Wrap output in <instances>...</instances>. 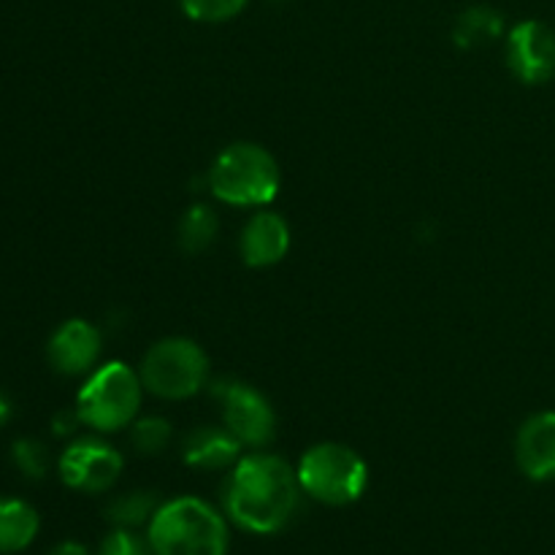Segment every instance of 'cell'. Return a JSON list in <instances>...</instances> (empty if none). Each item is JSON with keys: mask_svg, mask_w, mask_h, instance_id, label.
Masks as SVG:
<instances>
[{"mask_svg": "<svg viewBox=\"0 0 555 555\" xmlns=\"http://www.w3.org/2000/svg\"><path fill=\"white\" fill-rule=\"evenodd\" d=\"M301 499L298 475L282 459L255 453L236 461L222 486L225 513L238 529L276 534L291 524Z\"/></svg>", "mask_w": 555, "mask_h": 555, "instance_id": "6da1fadb", "label": "cell"}, {"mask_svg": "<svg viewBox=\"0 0 555 555\" xmlns=\"http://www.w3.org/2000/svg\"><path fill=\"white\" fill-rule=\"evenodd\" d=\"M146 540L157 555H225L228 526L211 504L179 496L157 507Z\"/></svg>", "mask_w": 555, "mask_h": 555, "instance_id": "7a4b0ae2", "label": "cell"}, {"mask_svg": "<svg viewBox=\"0 0 555 555\" xmlns=\"http://www.w3.org/2000/svg\"><path fill=\"white\" fill-rule=\"evenodd\" d=\"M209 184L211 193L231 206H266L280 193V166L269 150L238 141L220 152Z\"/></svg>", "mask_w": 555, "mask_h": 555, "instance_id": "3957f363", "label": "cell"}, {"mask_svg": "<svg viewBox=\"0 0 555 555\" xmlns=\"http://www.w3.org/2000/svg\"><path fill=\"white\" fill-rule=\"evenodd\" d=\"M301 491L331 507L358 502L369 486L366 461L356 450L336 442L314 444L307 450L296 469Z\"/></svg>", "mask_w": 555, "mask_h": 555, "instance_id": "277c9868", "label": "cell"}, {"mask_svg": "<svg viewBox=\"0 0 555 555\" xmlns=\"http://www.w3.org/2000/svg\"><path fill=\"white\" fill-rule=\"evenodd\" d=\"M141 383L139 374L125 363L112 361L98 369L76 399V412L81 423L95 431H119L133 423L141 406Z\"/></svg>", "mask_w": 555, "mask_h": 555, "instance_id": "5b68a950", "label": "cell"}, {"mask_svg": "<svg viewBox=\"0 0 555 555\" xmlns=\"http://www.w3.org/2000/svg\"><path fill=\"white\" fill-rule=\"evenodd\" d=\"M139 377L160 399H190L209 379V358L195 341L173 336L150 347Z\"/></svg>", "mask_w": 555, "mask_h": 555, "instance_id": "8992f818", "label": "cell"}, {"mask_svg": "<svg viewBox=\"0 0 555 555\" xmlns=\"http://www.w3.org/2000/svg\"><path fill=\"white\" fill-rule=\"evenodd\" d=\"M217 396L222 399L225 428L247 448H266L274 439L276 417L269 401L244 383H220Z\"/></svg>", "mask_w": 555, "mask_h": 555, "instance_id": "52a82bcc", "label": "cell"}, {"mask_svg": "<svg viewBox=\"0 0 555 555\" xmlns=\"http://www.w3.org/2000/svg\"><path fill=\"white\" fill-rule=\"evenodd\" d=\"M122 455L98 439H79L60 459V475L65 486L85 493L108 491L119 480Z\"/></svg>", "mask_w": 555, "mask_h": 555, "instance_id": "ba28073f", "label": "cell"}, {"mask_svg": "<svg viewBox=\"0 0 555 555\" xmlns=\"http://www.w3.org/2000/svg\"><path fill=\"white\" fill-rule=\"evenodd\" d=\"M513 74L526 85H542L555 76V33L542 22H520L507 41Z\"/></svg>", "mask_w": 555, "mask_h": 555, "instance_id": "9c48e42d", "label": "cell"}, {"mask_svg": "<svg viewBox=\"0 0 555 555\" xmlns=\"http://www.w3.org/2000/svg\"><path fill=\"white\" fill-rule=\"evenodd\" d=\"M515 459L531 480H555V412H540L520 426Z\"/></svg>", "mask_w": 555, "mask_h": 555, "instance_id": "30bf717a", "label": "cell"}, {"mask_svg": "<svg viewBox=\"0 0 555 555\" xmlns=\"http://www.w3.org/2000/svg\"><path fill=\"white\" fill-rule=\"evenodd\" d=\"M101 356V334L85 320H68L49 339V363L60 374H81Z\"/></svg>", "mask_w": 555, "mask_h": 555, "instance_id": "8fae6325", "label": "cell"}, {"mask_svg": "<svg viewBox=\"0 0 555 555\" xmlns=\"http://www.w3.org/2000/svg\"><path fill=\"white\" fill-rule=\"evenodd\" d=\"M287 247H291V228L274 211H258L249 217L242 231V242H238L244 263L253 269L280 263L287 255Z\"/></svg>", "mask_w": 555, "mask_h": 555, "instance_id": "7c38bea8", "label": "cell"}, {"mask_svg": "<svg viewBox=\"0 0 555 555\" xmlns=\"http://www.w3.org/2000/svg\"><path fill=\"white\" fill-rule=\"evenodd\" d=\"M238 450H242V442L228 428L201 426L184 437L182 459L195 469H228L238 461Z\"/></svg>", "mask_w": 555, "mask_h": 555, "instance_id": "4fadbf2b", "label": "cell"}, {"mask_svg": "<svg viewBox=\"0 0 555 555\" xmlns=\"http://www.w3.org/2000/svg\"><path fill=\"white\" fill-rule=\"evenodd\" d=\"M38 515L20 499H0V553H20L36 540Z\"/></svg>", "mask_w": 555, "mask_h": 555, "instance_id": "5bb4252c", "label": "cell"}, {"mask_svg": "<svg viewBox=\"0 0 555 555\" xmlns=\"http://www.w3.org/2000/svg\"><path fill=\"white\" fill-rule=\"evenodd\" d=\"M217 236V215L209 209V206L198 204L190 206L184 211L182 222H179V244H182L184 253L198 255L204 249L211 247Z\"/></svg>", "mask_w": 555, "mask_h": 555, "instance_id": "9a60e30c", "label": "cell"}, {"mask_svg": "<svg viewBox=\"0 0 555 555\" xmlns=\"http://www.w3.org/2000/svg\"><path fill=\"white\" fill-rule=\"evenodd\" d=\"M157 496L146 491H133L119 496L117 502H112V507L106 509V518L112 520L117 529H135V526L152 520V515L157 513Z\"/></svg>", "mask_w": 555, "mask_h": 555, "instance_id": "2e32d148", "label": "cell"}, {"mask_svg": "<svg viewBox=\"0 0 555 555\" xmlns=\"http://www.w3.org/2000/svg\"><path fill=\"white\" fill-rule=\"evenodd\" d=\"M502 33V16L493 9H486V5H477V9H469L455 25V41L461 47H480V43L491 41Z\"/></svg>", "mask_w": 555, "mask_h": 555, "instance_id": "e0dca14e", "label": "cell"}, {"mask_svg": "<svg viewBox=\"0 0 555 555\" xmlns=\"http://www.w3.org/2000/svg\"><path fill=\"white\" fill-rule=\"evenodd\" d=\"M130 442L144 455L163 453L168 448V442H171V423L163 421V417H144V421H139L133 426Z\"/></svg>", "mask_w": 555, "mask_h": 555, "instance_id": "ac0fdd59", "label": "cell"}, {"mask_svg": "<svg viewBox=\"0 0 555 555\" xmlns=\"http://www.w3.org/2000/svg\"><path fill=\"white\" fill-rule=\"evenodd\" d=\"M182 11L195 22H225L247 5V0H179Z\"/></svg>", "mask_w": 555, "mask_h": 555, "instance_id": "d6986e66", "label": "cell"}, {"mask_svg": "<svg viewBox=\"0 0 555 555\" xmlns=\"http://www.w3.org/2000/svg\"><path fill=\"white\" fill-rule=\"evenodd\" d=\"M11 455H14V464L20 466L22 475L30 477V480H41V477L47 475V448H43L41 442H36V439H20V442L14 444V450H11Z\"/></svg>", "mask_w": 555, "mask_h": 555, "instance_id": "ffe728a7", "label": "cell"}, {"mask_svg": "<svg viewBox=\"0 0 555 555\" xmlns=\"http://www.w3.org/2000/svg\"><path fill=\"white\" fill-rule=\"evenodd\" d=\"M98 555H157L146 537H139L133 529H114L103 540Z\"/></svg>", "mask_w": 555, "mask_h": 555, "instance_id": "44dd1931", "label": "cell"}, {"mask_svg": "<svg viewBox=\"0 0 555 555\" xmlns=\"http://www.w3.org/2000/svg\"><path fill=\"white\" fill-rule=\"evenodd\" d=\"M76 423H81L79 412H63V415L54 417V434H70Z\"/></svg>", "mask_w": 555, "mask_h": 555, "instance_id": "7402d4cb", "label": "cell"}, {"mask_svg": "<svg viewBox=\"0 0 555 555\" xmlns=\"http://www.w3.org/2000/svg\"><path fill=\"white\" fill-rule=\"evenodd\" d=\"M49 555H90L85 545H79V542H63V545L54 547Z\"/></svg>", "mask_w": 555, "mask_h": 555, "instance_id": "603a6c76", "label": "cell"}, {"mask_svg": "<svg viewBox=\"0 0 555 555\" xmlns=\"http://www.w3.org/2000/svg\"><path fill=\"white\" fill-rule=\"evenodd\" d=\"M9 415H11V406H9V401H5L3 396H0V426H3V423L9 421Z\"/></svg>", "mask_w": 555, "mask_h": 555, "instance_id": "cb8c5ba5", "label": "cell"}]
</instances>
